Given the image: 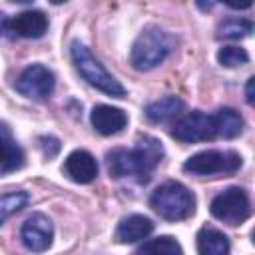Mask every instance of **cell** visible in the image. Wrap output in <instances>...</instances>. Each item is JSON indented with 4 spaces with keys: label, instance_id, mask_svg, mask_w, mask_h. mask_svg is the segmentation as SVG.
Segmentation results:
<instances>
[{
    "label": "cell",
    "instance_id": "6da1fadb",
    "mask_svg": "<svg viewBox=\"0 0 255 255\" xmlns=\"http://www.w3.org/2000/svg\"><path fill=\"white\" fill-rule=\"evenodd\" d=\"M161 157V141L151 135H143L131 149H112L108 153V171L114 179L133 177L137 181H147Z\"/></svg>",
    "mask_w": 255,
    "mask_h": 255
},
{
    "label": "cell",
    "instance_id": "7a4b0ae2",
    "mask_svg": "<svg viewBox=\"0 0 255 255\" xmlns=\"http://www.w3.org/2000/svg\"><path fill=\"white\" fill-rule=\"evenodd\" d=\"M173 40L165 30L157 26H147L131 46L129 64L137 72H149L169 56Z\"/></svg>",
    "mask_w": 255,
    "mask_h": 255
},
{
    "label": "cell",
    "instance_id": "3957f363",
    "mask_svg": "<svg viewBox=\"0 0 255 255\" xmlns=\"http://www.w3.org/2000/svg\"><path fill=\"white\" fill-rule=\"evenodd\" d=\"M149 205L165 221H183L195 211V195L179 181H165L153 189Z\"/></svg>",
    "mask_w": 255,
    "mask_h": 255
},
{
    "label": "cell",
    "instance_id": "277c9868",
    "mask_svg": "<svg viewBox=\"0 0 255 255\" xmlns=\"http://www.w3.org/2000/svg\"><path fill=\"white\" fill-rule=\"evenodd\" d=\"M70 56H72L76 70L90 86H94L96 90H100L112 98H126V88L104 68V64L100 60H96L92 56V52L82 42H78V40L72 42Z\"/></svg>",
    "mask_w": 255,
    "mask_h": 255
},
{
    "label": "cell",
    "instance_id": "5b68a950",
    "mask_svg": "<svg viewBox=\"0 0 255 255\" xmlns=\"http://www.w3.org/2000/svg\"><path fill=\"white\" fill-rule=\"evenodd\" d=\"M243 159L237 151L231 149H205L185 159L183 171L191 175H215V173H233L241 167Z\"/></svg>",
    "mask_w": 255,
    "mask_h": 255
},
{
    "label": "cell",
    "instance_id": "8992f818",
    "mask_svg": "<svg viewBox=\"0 0 255 255\" xmlns=\"http://www.w3.org/2000/svg\"><path fill=\"white\" fill-rule=\"evenodd\" d=\"M209 211L215 219L227 225H241L251 213L249 195L243 187H227L211 199Z\"/></svg>",
    "mask_w": 255,
    "mask_h": 255
},
{
    "label": "cell",
    "instance_id": "52a82bcc",
    "mask_svg": "<svg viewBox=\"0 0 255 255\" xmlns=\"http://www.w3.org/2000/svg\"><path fill=\"white\" fill-rule=\"evenodd\" d=\"M56 86V78L52 74V70H48L42 64H30L28 68H24V72L18 76V80L14 82V88L30 98V100H48L54 92Z\"/></svg>",
    "mask_w": 255,
    "mask_h": 255
},
{
    "label": "cell",
    "instance_id": "ba28073f",
    "mask_svg": "<svg viewBox=\"0 0 255 255\" xmlns=\"http://www.w3.org/2000/svg\"><path fill=\"white\" fill-rule=\"evenodd\" d=\"M171 135L181 143H197V141H209L217 137L213 116H207L203 112H189L181 120L175 122Z\"/></svg>",
    "mask_w": 255,
    "mask_h": 255
},
{
    "label": "cell",
    "instance_id": "9c48e42d",
    "mask_svg": "<svg viewBox=\"0 0 255 255\" xmlns=\"http://www.w3.org/2000/svg\"><path fill=\"white\" fill-rule=\"evenodd\" d=\"M52 237H54V227L44 213H32L20 229L22 243L34 253L46 251L52 245Z\"/></svg>",
    "mask_w": 255,
    "mask_h": 255
},
{
    "label": "cell",
    "instance_id": "30bf717a",
    "mask_svg": "<svg viewBox=\"0 0 255 255\" xmlns=\"http://www.w3.org/2000/svg\"><path fill=\"white\" fill-rule=\"evenodd\" d=\"M66 175L76 183H92L98 177V161L86 149H74L64 161Z\"/></svg>",
    "mask_w": 255,
    "mask_h": 255
},
{
    "label": "cell",
    "instance_id": "8fae6325",
    "mask_svg": "<svg viewBox=\"0 0 255 255\" xmlns=\"http://www.w3.org/2000/svg\"><path fill=\"white\" fill-rule=\"evenodd\" d=\"M90 122L94 126V129L102 135H114L118 131H122L128 126V116L122 108H114V106H106L100 104L92 110L90 114Z\"/></svg>",
    "mask_w": 255,
    "mask_h": 255
},
{
    "label": "cell",
    "instance_id": "7c38bea8",
    "mask_svg": "<svg viewBox=\"0 0 255 255\" xmlns=\"http://www.w3.org/2000/svg\"><path fill=\"white\" fill-rule=\"evenodd\" d=\"M10 32L20 38H42L48 30V16L42 10H26L8 22Z\"/></svg>",
    "mask_w": 255,
    "mask_h": 255
},
{
    "label": "cell",
    "instance_id": "4fadbf2b",
    "mask_svg": "<svg viewBox=\"0 0 255 255\" xmlns=\"http://www.w3.org/2000/svg\"><path fill=\"white\" fill-rule=\"evenodd\" d=\"M151 231H153V221L149 217H145V215L133 213V215L124 217L118 223L114 239L118 243H135L139 239H145Z\"/></svg>",
    "mask_w": 255,
    "mask_h": 255
},
{
    "label": "cell",
    "instance_id": "5bb4252c",
    "mask_svg": "<svg viewBox=\"0 0 255 255\" xmlns=\"http://www.w3.org/2000/svg\"><path fill=\"white\" fill-rule=\"evenodd\" d=\"M195 241H197V253L199 255H229L231 253V245H229L227 235L215 227L199 229Z\"/></svg>",
    "mask_w": 255,
    "mask_h": 255
},
{
    "label": "cell",
    "instance_id": "9a60e30c",
    "mask_svg": "<svg viewBox=\"0 0 255 255\" xmlns=\"http://www.w3.org/2000/svg\"><path fill=\"white\" fill-rule=\"evenodd\" d=\"M213 126H215V133L219 137L225 139H233L243 131V118L239 112H235L233 108H221L213 114Z\"/></svg>",
    "mask_w": 255,
    "mask_h": 255
},
{
    "label": "cell",
    "instance_id": "2e32d148",
    "mask_svg": "<svg viewBox=\"0 0 255 255\" xmlns=\"http://www.w3.org/2000/svg\"><path fill=\"white\" fill-rule=\"evenodd\" d=\"M181 110H183V100L181 98L165 96V98H159V100L145 106V118L153 124H161V122H167V120L175 118Z\"/></svg>",
    "mask_w": 255,
    "mask_h": 255
},
{
    "label": "cell",
    "instance_id": "e0dca14e",
    "mask_svg": "<svg viewBox=\"0 0 255 255\" xmlns=\"http://www.w3.org/2000/svg\"><path fill=\"white\" fill-rule=\"evenodd\" d=\"M135 255H183V249L171 235H161L145 241Z\"/></svg>",
    "mask_w": 255,
    "mask_h": 255
},
{
    "label": "cell",
    "instance_id": "ac0fdd59",
    "mask_svg": "<svg viewBox=\"0 0 255 255\" xmlns=\"http://www.w3.org/2000/svg\"><path fill=\"white\" fill-rule=\"evenodd\" d=\"M24 163V153L22 149L12 141L8 139L6 135L0 133V171H6V169H16Z\"/></svg>",
    "mask_w": 255,
    "mask_h": 255
},
{
    "label": "cell",
    "instance_id": "d6986e66",
    "mask_svg": "<svg viewBox=\"0 0 255 255\" xmlns=\"http://www.w3.org/2000/svg\"><path fill=\"white\" fill-rule=\"evenodd\" d=\"M30 201V195L26 191H10L0 195V225L14 213L22 211Z\"/></svg>",
    "mask_w": 255,
    "mask_h": 255
},
{
    "label": "cell",
    "instance_id": "ffe728a7",
    "mask_svg": "<svg viewBox=\"0 0 255 255\" xmlns=\"http://www.w3.org/2000/svg\"><path fill=\"white\" fill-rule=\"evenodd\" d=\"M217 32H219L221 38H231V40L247 38L253 32V22L245 20V18H229L223 24H219Z\"/></svg>",
    "mask_w": 255,
    "mask_h": 255
},
{
    "label": "cell",
    "instance_id": "44dd1931",
    "mask_svg": "<svg viewBox=\"0 0 255 255\" xmlns=\"http://www.w3.org/2000/svg\"><path fill=\"white\" fill-rule=\"evenodd\" d=\"M217 62L225 68H237L249 62V54L239 46H223L217 52Z\"/></svg>",
    "mask_w": 255,
    "mask_h": 255
},
{
    "label": "cell",
    "instance_id": "7402d4cb",
    "mask_svg": "<svg viewBox=\"0 0 255 255\" xmlns=\"http://www.w3.org/2000/svg\"><path fill=\"white\" fill-rule=\"evenodd\" d=\"M38 141H40V147H42L44 155H48V157H54L60 151V141L52 135H42Z\"/></svg>",
    "mask_w": 255,
    "mask_h": 255
},
{
    "label": "cell",
    "instance_id": "603a6c76",
    "mask_svg": "<svg viewBox=\"0 0 255 255\" xmlns=\"http://www.w3.org/2000/svg\"><path fill=\"white\" fill-rule=\"evenodd\" d=\"M253 84H255V78L251 76L247 80V86H245V100H247V104H253Z\"/></svg>",
    "mask_w": 255,
    "mask_h": 255
},
{
    "label": "cell",
    "instance_id": "cb8c5ba5",
    "mask_svg": "<svg viewBox=\"0 0 255 255\" xmlns=\"http://www.w3.org/2000/svg\"><path fill=\"white\" fill-rule=\"evenodd\" d=\"M8 22H10V20H8L4 14H0V34H2V36L10 32V28H8Z\"/></svg>",
    "mask_w": 255,
    "mask_h": 255
},
{
    "label": "cell",
    "instance_id": "d4e9b609",
    "mask_svg": "<svg viewBox=\"0 0 255 255\" xmlns=\"http://www.w3.org/2000/svg\"><path fill=\"white\" fill-rule=\"evenodd\" d=\"M197 6H199V8H203V10H209V8H213V4H211V2H209V4H197Z\"/></svg>",
    "mask_w": 255,
    "mask_h": 255
}]
</instances>
